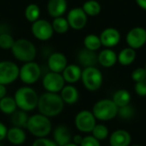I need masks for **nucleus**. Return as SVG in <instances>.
<instances>
[{"mask_svg":"<svg viewBox=\"0 0 146 146\" xmlns=\"http://www.w3.org/2000/svg\"><path fill=\"white\" fill-rule=\"evenodd\" d=\"M37 107L41 115L47 117H53L58 115L62 111L64 102L57 93L47 92L38 98Z\"/></svg>","mask_w":146,"mask_h":146,"instance_id":"obj_1","label":"nucleus"},{"mask_svg":"<svg viewBox=\"0 0 146 146\" xmlns=\"http://www.w3.org/2000/svg\"><path fill=\"white\" fill-rule=\"evenodd\" d=\"M17 108L23 111H32L38 106V97L35 90L29 86L20 87L15 93L14 98Z\"/></svg>","mask_w":146,"mask_h":146,"instance_id":"obj_2","label":"nucleus"},{"mask_svg":"<svg viewBox=\"0 0 146 146\" xmlns=\"http://www.w3.org/2000/svg\"><path fill=\"white\" fill-rule=\"evenodd\" d=\"M10 50L15 59L25 63L33 62L37 54L35 45L27 38H19L15 40Z\"/></svg>","mask_w":146,"mask_h":146,"instance_id":"obj_3","label":"nucleus"},{"mask_svg":"<svg viewBox=\"0 0 146 146\" xmlns=\"http://www.w3.org/2000/svg\"><path fill=\"white\" fill-rule=\"evenodd\" d=\"M27 128L33 136L37 138H45L51 132L52 127L49 117L37 114L28 118Z\"/></svg>","mask_w":146,"mask_h":146,"instance_id":"obj_4","label":"nucleus"},{"mask_svg":"<svg viewBox=\"0 0 146 146\" xmlns=\"http://www.w3.org/2000/svg\"><path fill=\"white\" fill-rule=\"evenodd\" d=\"M118 113V107L112 99H102L98 101L92 109V114L100 121H110L115 118Z\"/></svg>","mask_w":146,"mask_h":146,"instance_id":"obj_5","label":"nucleus"},{"mask_svg":"<svg viewBox=\"0 0 146 146\" xmlns=\"http://www.w3.org/2000/svg\"><path fill=\"white\" fill-rule=\"evenodd\" d=\"M81 80L87 90L95 92L98 90L103 84V74L96 67H88L82 70Z\"/></svg>","mask_w":146,"mask_h":146,"instance_id":"obj_6","label":"nucleus"},{"mask_svg":"<svg viewBox=\"0 0 146 146\" xmlns=\"http://www.w3.org/2000/svg\"><path fill=\"white\" fill-rule=\"evenodd\" d=\"M40 75L41 68L39 65L33 61L24 63L19 72V78L27 85H31L37 82L40 78Z\"/></svg>","mask_w":146,"mask_h":146,"instance_id":"obj_7","label":"nucleus"},{"mask_svg":"<svg viewBox=\"0 0 146 146\" xmlns=\"http://www.w3.org/2000/svg\"><path fill=\"white\" fill-rule=\"evenodd\" d=\"M19 67L13 62H0V85H9L19 78Z\"/></svg>","mask_w":146,"mask_h":146,"instance_id":"obj_8","label":"nucleus"},{"mask_svg":"<svg viewBox=\"0 0 146 146\" xmlns=\"http://www.w3.org/2000/svg\"><path fill=\"white\" fill-rule=\"evenodd\" d=\"M31 31L33 35L41 41L49 40L54 34L51 23L44 19H38L32 23Z\"/></svg>","mask_w":146,"mask_h":146,"instance_id":"obj_9","label":"nucleus"},{"mask_svg":"<svg viewBox=\"0 0 146 146\" xmlns=\"http://www.w3.org/2000/svg\"><path fill=\"white\" fill-rule=\"evenodd\" d=\"M77 129L83 133H91L95 127L96 118L92 112L89 110H82L79 112L74 120Z\"/></svg>","mask_w":146,"mask_h":146,"instance_id":"obj_10","label":"nucleus"},{"mask_svg":"<svg viewBox=\"0 0 146 146\" xmlns=\"http://www.w3.org/2000/svg\"><path fill=\"white\" fill-rule=\"evenodd\" d=\"M126 41L128 47L138 50L146 44V29L142 27H135L132 28L127 34Z\"/></svg>","mask_w":146,"mask_h":146,"instance_id":"obj_11","label":"nucleus"},{"mask_svg":"<svg viewBox=\"0 0 146 146\" xmlns=\"http://www.w3.org/2000/svg\"><path fill=\"white\" fill-rule=\"evenodd\" d=\"M43 86L48 92L57 93L64 87L65 80L62 74L49 72L43 78Z\"/></svg>","mask_w":146,"mask_h":146,"instance_id":"obj_12","label":"nucleus"},{"mask_svg":"<svg viewBox=\"0 0 146 146\" xmlns=\"http://www.w3.org/2000/svg\"><path fill=\"white\" fill-rule=\"evenodd\" d=\"M87 15L82 9V8H74L70 9L67 15V21L69 27L74 30L83 29L87 23Z\"/></svg>","mask_w":146,"mask_h":146,"instance_id":"obj_13","label":"nucleus"},{"mask_svg":"<svg viewBox=\"0 0 146 146\" xmlns=\"http://www.w3.org/2000/svg\"><path fill=\"white\" fill-rule=\"evenodd\" d=\"M99 38L102 45L110 49L119 44V42L121 41V33L116 28L108 27L100 33Z\"/></svg>","mask_w":146,"mask_h":146,"instance_id":"obj_14","label":"nucleus"},{"mask_svg":"<svg viewBox=\"0 0 146 146\" xmlns=\"http://www.w3.org/2000/svg\"><path fill=\"white\" fill-rule=\"evenodd\" d=\"M67 66V57L61 52H54L48 58V67L50 72L61 74Z\"/></svg>","mask_w":146,"mask_h":146,"instance_id":"obj_15","label":"nucleus"},{"mask_svg":"<svg viewBox=\"0 0 146 146\" xmlns=\"http://www.w3.org/2000/svg\"><path fill=\"white\" fill-rule=\"evenodd\" d=\"M67 0H49L47 3L48 13L53 18L62 16L67 11Z\"/></svg>","mask_w":146,"mask_h":146,"instance_id":"obj_16","label":"nucleus"},{"mask_svg":"<svg viewBox=\"0 0 146 146\" xmlns=\"http://www.w3.org/2000/svg\"><path fill=\"white\" fill-rule=\"evenodd\" d=\"M131 144V135L126 130H116L110 138V146H129Z\"/></svg>","mask_w":146,"mask_h":146,"instance_id":"obj_17","label":"nucleus"},{"mask_svg":"<svg viewBox=\"0 0 146 146\" xmlns=\"http://www.w3.org/2000/svg\"><path fill=\"white\" fill-rule=\"evenodd\" d=\"M81 74L82 70L80 66L76 64H70L65 68V69L62 73V75L65 82L73 84L81 79Z\"/></svg>","mask_w":146,"mask_h":146,"instance_id":"obj_18","label":"nucleus"},{"mask_svg":"<svg viewBox=\"0 0 146 146\" xmlns=\"http://www.w3.org/2000/svg\"><path fill=\"white\" fill-rule=\"evenodd\" d=\"M98 62L104 68H110L117 62V55L113 50L106 48L98 55Z\"/></svg>","mask_w":146,"mask_h":146,"instance_id":"obj_19","label":"nucleus"},{"mask_svg":"<svg viewBox=\"0 0 146 146\" xmlns=\"http://www.w3.org/2000/svg\"><path fill=\"white\" fill-rule=\"evenodd\" d=\"M54 141L58 146H64L70 143L71 134L69 129L65 126H58L55 128L53 133Z\"/></svg>","mask_w":146,"mask_h":146,"instance_id":"obj_20","label":"nucleus"},{"mask_svg":"<svg viewBox=\"0 0 146 146\" xmlns=\"http://www.w3.org/2000/svg\"><path fill=\"white\" fill-rule=\"evenodd\" d=\"M79 62L85 68L88 67H95L96 63L98 62V55L95 51L84 49L80 51L78 55Z\"/></svg>","mask_w":146,"mask_h":146,"instance_id":"obj_21","label":"nucleus"},{"mask_svg":"<svg viewBox=\"0 0 146 146\" xmlns=\"http://www.w3.org/2000/svg\"><path fill=\"white\" fill-rule=\"evenodd\" d=\"M6 138L11 144L19 145L25 142L26 133L22 128L17 127H13L8 130Z\"/></svg>","mask_w":146,"mask_h":146,"instance_id":"obj_22","label":"nucleus"},{"mask_svg":"<svg viewBox=\"0 0 146 146\" xmlns=\"http://www.w3.org/2000/svg\"><path fill=\"white\" fill-rule=\"evenodd\" d=\"M61 98L64 103L68 104H74L79 99L78 90L71 85L64 86L61 91Z\"/></svg>","mask_w":146,"mask_h":146,"instance_id":"obj_23","label":"nucleus"},{"mask_svg":"<svg viewBox=\"0 0 146 146\" xmlns=\"http://www.w3.org/2000/svg\"><path fill=\"white\" fill-rule=\"evenodd\" d=\"M136 59V50L127 47L122 49L120 53L117 55V62H120V64L123 66H128L132 64Z\"/></svg>","mask_w":146,"mask_h":146,"instance_id":"obj_24","label":"nucleus"},{"mask_svg":"<svg viewBox=\"0 0 146 146\" xmlns=\"http://www.w3.org/2000/svg\"><path fill=\"white\" fill-rule=\"evenodd\" d=\"M112 100L118 108H121L130 104L131 94L129 93L127 90H125V89L118 90L113 95Z\"/></svg>","mask_w":146,"mask_h":146,"instance_id":"obj_25","label":"nucleus"},{"mask_svg":"<svg viewBox=\"0 0 146 146\" xmlns=\"http://www.w3.org/2000/svg\"><path fill=\"white\" fill-rule=\"evenodd\" d=\"M81 8L87 16H97L101 12V4L97 0H87Z\"/></svg>","mask_w":146,"mask_h":146,"instance_id":"obj_26","label":"nucleus"},{"mask_svg":"<svg viewBox=\"0 0 146 146\" xmlns=\"http://www.w3.org/2000/svg\"><path fill=\"white\" fill-rule=\"evenodd\" d=\"M28 115L26 113V111L23 110H15L11 115V123L14 125V127H27V121H28Z\"/></svg>","mask_w":146,"mask_h":146,"instance_id":"obj_27","label":"nucleus"},{"mask_svg":"<svg viewBox=\"0 0 146 146\" xmlns=\"http://www.w3.org/2000/svg\"><path fill=\"white\" fill-rule=\"evenodd\" d=\"M17 105L14 98L4 97L0 100V110L5 115H12L16 110Z\"/></svg>","mask_w":146,"mask_h":146,"instance_id":"obj_28","label":"nucleus"},{"mask_svg":"<svg viewBox=\"0 0 146 146\" xmlns=\"http://www.w3.org/2000/svg\"><path fill=\"white\" fill-rule=\"evenodd\" d=\"M84 45L86 49L96 51L101 48L102 44L99 36L96 34H89L84 38Z\"/></svg>","mask_w":146,"mask_h":146,"instance_id":"obj_29","label":"nucleus"},{"mask_svg":"<svg viewBox=\"0 0 146 146\" xmlns=\"http://www.w3.org/2000/svg\"><path fill=\"white\" fill-rule=\"evenodd\" d=\"M51 25H52L54 32L58 34L66 33L69 29V25L67 21V18H64L62 16L54 18Z\"/></svg>","mask_w":146,"mask_h":146,"instance_id":"obj_30","label":"nucleus"},{"mask_svg":"<svg viewBox=\"0 0 146 146\" xmlns=\"http://www.w3.org/2000/svg\"><path fill=\"white\" fill-rule=\"evenodd\" d=\"M40 16V8L36 3H30L25 9V17L26 19L33 23L39 19Z\"/></svg>","mask_w":146,"mask_h":146,"instance_id":"obj_31","label":"nucleus"},{"mask_svg":"<svg viewBox=\"0 0 146 146\" xmlns=\"http://www.w3.org/2000/svg\"><path fill=\"white\" fill-rule=\"evenodd\" d=\"M92 133V136L96 139H98V141H101V140H104L108 137L109 129L104 125L98 124V125L95 126V127L93 128Z\"/></svg>","mask_w":146,"mask_h":146,"instance_id":"obj_32","label":"nucleus"},{"mask_svg":"<svg viewBox=\"0 0 146 146\" xmlns=\"http://www.w3.org/2000/svg\"><path fill=\"white\" fill-rule=\"evenodd\" d=\"M15 42L13 36L7 33L0 34V48L3 50H11Z\"/></svg>","mask_w":146,"mask_h":146,"instance_id":"obj_33","label":"nucleus"},{"mask_svg":"<svg viewBox=\"0 0 146 146\" xmlns=\"http://www.w3.org/2000/svg\"><path fill=\"white\" fill-rule=\"evenodd\" d=\"M117 115H119L123 120H129L134 115V109L130 104L118 108Z\"/></svg>","mask_w":146,"mask_h":146,"instance_id":"obj_34","label":"nucleus"},{"mask_svg":"<svg viewBox=\"0 0 146 146\" xmlns=\"http://www.w3.org/2000/svg\"><path fill=\"white\" fill-rule=\"evenodd\" d=\"M132 79L136 83L140 82L146 79V71L145 68H138L132 73Z\"/></svg>","mask_w":146,"mask_h":146,"instance_id":"obj_35","label":"nucleus"},{"mask_svg":"<svg viewBox=\"0 0 146 146\" xmlns=\"http://www.w3.org/2000/svg\"><path fill=\"white\" fill-rule=\"evenodd\" d=\"M32 146H58L54 140L46 139V138H38L36 139Z\"/></svg>","mask_w":146,"mask_h":146,"instance_id":"obj_36","label":"nucleus"},{"mask_svg":"<svg viewBox=\"0 0 146 146\" xmlns=\"http://www.w3.org/2000/svg\"><path fill=\"white\" fill-rule=\"evenodd\" d=\"M80 146H101L98 139H96L93 136H86L83 138L82 142Z\"/></svg>","mask_w":146,"mask_h":146,"instance_id":"obj_37","label":"nucleus"},{"mask_svg":"<svg viewBox=\"0 0 146 146\" xmlns=\"http://www.w3.org/2000/svg\"><path fill=\"white\" fill-rule=\"evenodd\" d=\"M135 92L139 96H146V79L140 82L136 83Z\"/></svg>","mask_w":146,"mask_h":146,"instance_id":"obj_38","label":"nucleus"},{"mask_svg":"<svg viewBox=\"0 0 146 146\" xmlns=\"http://www.w3.org/2000/svg\"><path fill=\"white\" fill-rule=\"evenodd\" d=\"M7 132L8 129L5 127V125L2 122H0V141H2L3 139H4L7 136Z\"/></svg>","mask_w":146,"mask_h":146,"instance_id":"obj_39","label":"nucleus"},{"mask_svg":"<svg viewBox=\"0 0 146 146\" xmlns=\"http://www.w3.org/2000/svg\"><path fill=\"white\" fill-rule=\"evenodd\" d=\"M6 97V86L3 85H0V100Z\"/></svg>","mask_w":146,"mask_h":146,"instance_id":"obj_40","label":"nucleus"},{"mask_svg":"<svg viewBox=\"0 0 146 146\" xmlns=\"http://www.w3.org/2000/svg\"><path fill=\"white\" fill-rule=\"evenodd\" d=\"M82 139H83V138L80 135H75L74 137V143L75 145H80V144L82 142Z\"/></svg>","mask_w":146,"mask_h":146,"instance_id":"obj_41","label":"nucleus"},{"mask_svg":"<svg viewBox=\"0 0 146 146\" xmlns=\"http://www.w3.org/2000/svg\"><path fill=\"white\" fill-rule=\"evenodd\" d=\"M136 3L141 9L146 10V0H136Z\"/></svg>","mask_w":146,"mask_h":146,"instance_id":"obj_42","label":"nucleus"},{"mask_svg":"<svg viewBox=\"0 0 146 146\" xmlns=\"http://www.w3.org/2000/svg\"><path fill=\"white\" fill-rule=\"evenodd\" d=\"M64 146H80V145H75L74 143H68V144L65 145Z\"/></svg>","mask_w":146,"mask_h":146,"instance_id":"obj_43","label":"nucleus"},{"mask_svg":"<svg viewBox=\"0 0 146 146\" xmlns=\"http://www.w3.org/2000/svg\"><path fill=\"white\" fill-rule=\"evenodd\" d=\"M132 146H141V145H132Z\"/></svg>","mask_w":146,"mask_h":146,"instance_id":"obj_44","label":"nucleus"},{"mask_svg":"<svg viewBox=\"0 0 146 146\" xmlns=\"http://www.w3.org/2000/svg\"><path fill=\"white\" fill-rule=\"evenodd\" d=\"M145 71H146V63H145Z\"/></svg>","mask_w":146,"mask_h":146,"instance_id":"obj_45","label":"nucleus"},{"mask_svg":"<svg viewBox=\"0 0 146 146\" xmlns=\"http://www.w3.org/2000/svg\"><path fill=\"white\" fill-rule=\"evenodd\" d=\"M109 146H110V145H109Z\"/></svg>","mask_w":146,"mask_h":146,"instance_id":"obj_46","label":"nucleus"}]
</instances>
